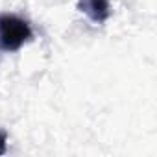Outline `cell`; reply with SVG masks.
<instances>
[{"label": "cell", "mask_w": 157, "mask_h": 157, "mask_svg": "<svg viewBox=\"0 0 157 157\" xmlns=\"http://www.w3.org/2000/svg\"><path fill=\"white\" fill-rule=\"evenodd\" d=\"M33 37L28 21L15 13H0V50L17 52Z\"/></svg>", "instance_id": "6da1fadb"}, {"label": "cell", "mask_w": 157, "mask_h": 157, "mask_svg": "<svg viewBox=\"0 0 157 157\" xmlns=\"http://www.w3.org/2000/svg\"><path fill=\"white\" fill-rule=\"evenodd\" d=\"M78 10L96 24H102L111 17L109 0H78Z\"/></svg>", "instance_id": "7a4b0ae2"}, {"label": "cell", "mask_w": 157, "mask_h": 157, "mask_svg": "<svg viewBox=\"0 0 157 157\" xmlns=\"http://www.w3.org/2000/svg\"><path fill=\"white\" fill-rule=\"evenodd\" d=\"M6 144H8V133L6 129H0V155L6 153Z\"/></svg>", "instance_id": "3957f363"}]
</instances>
